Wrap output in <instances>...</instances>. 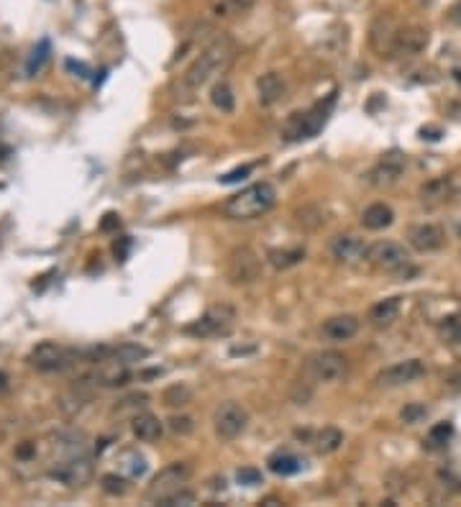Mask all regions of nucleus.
I'll use <instances>...</instances> for the list:
<instances>
[{"mask_svg": "<svg viewBox=\"0 0 461 507\" xmlns=\"http://www.w3.org/2000/svg\"><path fill=\"white\" fill-rule=\"evenodd\" d=\"M267 259L274 269H290L305 259V249H272Z\"/></svg>", "mask_w": 461, "mask_h": 507, "instance_id": "bb28decb", "label": "nucleus"}, {"mask_svg": "<svg viewBox=\"0 0 461 507\" xmlns=\"http://www.w3.org/2000/svg\"><path fill=\"white\" fill-rule=\"evenodd\" d=\"M167 428L174 435H190L195 431V421L190 415H172L167 421Z\"/></svg>", "mask_w": 461, "mask_h": 507, "instance_id": "f704fd0d", "label": "nucleus"}, {"mask_svg": "<svg viewBox=\"0 0 461 507\" xmlns=\"http://www.w3.org/2000/svg\"><path fill=\"white\" fill-rule=\"evenodd\" d=\"M236 323V310L231 305H213L203 315L200 321H195L193 326H188L190 336L198 338H221V336L231 334V328Z\"/></svg>", "mask_w": 461, "mask_h": 507, "instance_id": "0eeeda50", "label": "nucleus"}, {"mask_svg": "<svg viewBox=\"0 0 461 507\" xmlns=\"http://www.w3.org/2000/svg\"><path fill=\"white\" fill-rule=\"evenodd\" d=\"M315 451L318 454H323V456H328V454H334V451H338L341 448V443H343V433L338 431V428H334V426H326V428H321L318 433H315Z\"/></svg>", "mask_w": 461, "mask_h": 507, "instance_id": "b1692460", "label": "nucleus"}, {"mask_svg": "<svg viewBox=\"0 0 461 507\" xmlns=\"http://www.w3.org/2000/svg\"><path fill=\"white\" fill-rule=\"evenodd\" d=\"M6 387V374H0V389Z\"/></svg>", "mask_w": 461, "mask_h": 507, "instance_id": "79ce46f5", "label": "nucleus"}, {"mask_svg": "<svg viewBox=\"0 0 461 507\" xmlns=\"http://www.w3.org/2000/svg\"><path fill=\"white\" fill-rule=\"evenodd\" d=\"M226 274H228V280H231V285H254L261 277L259 254L249 246L234 249L231 256H228Z\"/></svg>", "mask_w": 461, "mask_h": 507, "instance_id": "1a4fd4ad", "label": "nucleus"}, {"mask_svg": "<svg viewBox=\"0 0 461 507\" xmlns=\"http://www.w3.org/2000/svg\"><path fill=\"white\" fill-rule=\"evenodd\" d=\"M101 487H103V492L110 494V497H123V494L128 492V477H123L120 472L103 474Z\"/></svg>", "mask_w": 461, "mask_h": 507, "instance_id": "2f4dec72", "label": "nucleus"}, {"mask_svg": "<svg viewBox=\"0 0 461 507\" xmlns=\"http://www.w3.org/2000/svg\"><path fill=\"white\" fill-rule=\"evenodd\" d=\"M408 241L415 251L431 254L443 249V244H446V231H443L438 223H418V226L410 228Z\"/></svg>", "mask_w": 461, "mask_h": 507, "instance_id": "dca6fc26", "label": "nucleus"}, {"mask_svg": "<svg viewBox=\"0 0 461 507\" xmlns=\"http://www.w3.org/2000/svg\"><path fill=\"white\" fill-rule=\"evenodd\" d=\"M274 203H277V190L272 182H254L223 203V215L231 220H254L269 213Z\"/></svg>", "mask_w": 461, "mask_h": 507, "instance_id": "f03ea898", "label": "nucleus"}, {"mask_svg": "<svg viewBox=\"0 0 461 507\" xmlns=\"http://www.w3.org/2000/svg\"><path fill=\"white\" fill-rule=\"evenodd\" d=\"M236 482L244 484V487H256V484H261V472L254 467H241L236 472Z\"/></svg>", "mask_w": 461, "mask_h": 507, "instance_id": "4c0bfd02", "label": "nucleus"}, {"mask_svg": "<svg viewBox=\"0 0 461 507\" xmlns=\"http://www.w3.org/2000/svg\"><path fill=\"white\" fill-rule=\"evenodd\" d=\"M254 3L256 0H213L210 13H213L215 18H236V16L251 11Z\"/></svg>", "mask_w": 461, "mask_h": 507, "instance_id": "393cba45", "label": "nucleus"}, {"mask_svg": "<svg viewBox=\"0 0 461 507\" xmlns=\"http://www.w3.org/2000/svg\"><path fill=\"white\" fill-rule=\"evenodd\" d=\"M426 374V364H423L421 359H405V361H397V364H392V367L382 369L380 374H377V384L380 387H405V384H413V382H418Z\"/></svg>", "mask_w": 461, "mask_h": 507, "instance_id": "ddd939ff", "label": "nucleus"}, {"mask_svg": "<svg viewBox=\"0 0 461 507\" xmlns=\"http://www.w3.org/2000/svg\"><path fill=\"white\" fill-rule=\"evenodd\" d=\"M190 477H193L190 464H185V461H174V464L164 467L159 474H156V477H154V482L149 484V489H147V500L149 502L167 500L169 494L180 492V489L188 484Z\"/></svg>", "mask_w": 461, "mask_h": 507, "instance_id": "423d86ee", "label": "nucleus"}, {"mask_svg": "<svg viewBox=\"0 0 461 507\" xmlns=\"http://www.w3.org/2000/svg\"><path fill=\"white\" fill-rule=\"evenodd\" d=\"M441 336L448 341V343H459L461 341V318L454 315V318H446L441 323Z\"/></svg>", "mask_w": 461, "mask_h": 507, "instance_id": "c9c22d12", "label": "nucleus"}, {"mask_svg": "<svg viewBox=\"0 0 461 507\" xmlns=\"http://www.w3.org/2000/svg\"><path fill=\"white\" fill-rule=\"evenodd\" d=\"M359 318L356 315H334V318H328L323 323V336L328 341H334V343H343V341H351L356 334H359Z\"/></svg>", "mask_w": 461, "mask_h": 507, "instance_id": "a211bd4d", "label": "nucleus"}, {"mask_svg": "<svg viewBox=\"0 0 461 507\" xmlns=\"http://www.w3.org/2000/svg\"><path fill=\"white\" fill-rule=\"evenodd\" d=\"M367 261L385 272H402L410 267V251L397 241H377L369 246Z\"/></svg>", "mask_w": 461, "mask_h": 507, "instance_id": "9d476101", "label": "nucleus"}, {"mask_svg": "<svg viewBox=\"0 0 461 507\" xmlns=\"http://www.w3.org/2000/svg\"><path fill=\"white\" fill-rule=\"evenodd\" d=\"M267 464H269V469L277 474V477H292V474H297L302 469V461L297 459L295 454H290V451H280V454H274Z\"/></svg>", "mask_w": 461, "mask_h": 507, "instance_id": "a878e982", "label": "nucleus"}, {"mask_svg": "<svg viewBox=\"0 0 461 507\" xmlns=\"http://www.w3.org/2000/svg\"><path fill=\"white\" fill-rule=\"evenodd\" d=\"M77 359H82V351L54 343V341H44L28 354V364L39 372H62V369H69L72 364H77Z\"/></svg>", "mask_w": 461, "mask_h": 507, "instance_id": "20e7f679", "label": "nucleus"}, {"mask_svg": "<svg viewBox=\"0 0 461 507\" xmlns=\"http://www.w3.org/2000/svg\"><path fill=\"white\" fill-rule=\"evenodd\" d=\"M394 223V210L387 203H372L361 213V226L367 231H385Z\"/></svg>", "mask_w": 461, "mask_h": 507, "instance_id": "4be33fe9", "label": "nucleus"}, {"mask_svg": "<svg viewBox=\"0 0 461 507\" xmlns=\"http://www.w3.org/2000/svg\"><path fill=\"white\" fill-rule=\"evenodd\" d=\"M402 423H408V426H415V423H423L428 418V407L423 402H410V405L402 407L400 413Z\"/></svg>", "mask_w": 461, "mask_h": 507, "instance_id": "72a5a7b5", "label": "nucleus"}, {"mask_svg": "<svg viewBox=\"0 0 461 507\" xmlns=\"http://www.w3.org/2000/svg\"><path fill=\"white\" fill-rule=\"evenodd\" d=\"M295 223H297L302 231H318V228L326 223V213H323V207L318 205H305L295 213Z\"/></svg>", "mask_w": 461, "mask_h": 507, "instance_id": "cd10ccee", "label": "nucleus"}, {"mask_svg": "<svg viewBox=\"0 0 461 507\" xmlns=\"http://www.w3.org/2000/svg\"><path fill=\"white\" fill-rule=\"evenodd\" d=\"M249 426V413L246 407L239 402H223L213 415V428L215 435L221 440H234L239 438Z\"/></svg>", "mask_w": 461, "mask_h": 507, "instance_id": "9b49d317", "label": "nucleus"}, {"mask_svg": "<svg viewBox=\"0 0 461 507\" xmlns=\"http://www.w3.org/2000/svg\"><path fill=\"white\" fill-rule=\"evenodd\" d=\"M108 356H113V359L123 361V364H136V361H144L149 356V348L139 346V343H123V346H110Z\"/></svg>", "mask_w": 461, "mask_h": 507, "instance_id": "7c9ffc66", "label": "nucleus"}, {"mask_svg": "<svg viewBox=\"0 0 461 507\" xmlns=\"http://www.w3.org/2000/svg\"><path fill=\"white\" fill-rule=\"evenodd\" d=\"M402 310V297H385V300L375 302L369 310V323L375 328H387L400 318Z\"/></svg>", "mask_w": 461, "mask_h": 507, "instance_id": "412c9836", "label": "nucleus"}, {"mask_svg": "<svg viewBox=\"0 0 461 507\" xmlns=\"http://www.w3.org/2000/svg\"><path fill=\"white\" fill-rule=\"evenodd\" d=\"M251 172V167H239V169H234V172H228V174H223L221 177V182L223 185H231V182H239V180H244V177H246V174Z\"/></svg>", "mask_w": 461, "mask_h": 507, "instance_id": "ea45409f", "label": "nucleus"}, {"mask_svg": "<svg viewBox=\"0 0 461 507\" xmlns=\"http://www.w3.org/2000/svg\"><path fill=\"white\" fill-rule=\"evenodd\" d=\"M193 502H195V494L190 492L188 487H182L180 492L169 494L167 500H161L159 505H161V507H177V505H193Z\"/></svg>", "mask_w": 461, "mask_h": 507, "instance_id": "58836bf2", "label": "nucleus"}, {"mask_svg": "<svg viewBox=\"0 0 461 507\" xmlns=\"http://www.w3.org/2000/svg\"><path fill=\"white\" fill-rule=\"evenodd\" d=\"M47 474L54 482L64 484V487L80 489L93 479V474H95L93 456H90V451H87V454H77V456H67V459L54 461V464L47 467Z\"/></svg>", "mask_w": 461, "mask_h": 507, "instance_id": "7ed1b4c3", "label": "nucleus"}, {"mask_svg": "<svg viewBox=\"0 0 461 507\" xmlns=\"http://www.w3.org/2000/svg\"><path fill=\"white\" fill-rule=\"evenodd\" d=\"M115 469L128 479H141L149 472V464L144 459V454H139L136 448H120L115 454Z\"/></svg>", "mask_w": 461, "mask_h": 507, "instance_id": "aec40b11", "label": "nucleus"}, {"mask_svg": "<svg viewBox=\"0 0 461 507\" xmlns=\"http://www.w3.org/2000/svg\"><path fill=\"white\" fill-rule=\"evenodd\" d=\"M131 431H134V435L141 443H154V440H159L164 435V423L154 413L144 410V413H136L131 418Z\"/></svg>", "mask_w": 461, "mask_h": 507, "instance_id": "6ab92c4d", "label": "nucleus"}, {"mask_svg": "<svg viewBox=\"0 0 461 507\" xmlns=\"http://www.w3.org/2000/svg\"><path fill=\"white\" fill-rule=\"evenodd\" d=\"M405 164H408V159H405L400 152L385 154V156L377 161L375 167L367 172V182H369V185H375V187L394 185V182L402 177V172H405Z\"/></svg>", "mask_w": 461, "mask_h": 507, "instance_id": "4468645a", "label": "nucleus"}, {"mask_svg": "<svg viewBox=\"0 0 461 507\" xmlns=\"http://www.w3.org/2000/svg\"><path fill=\"white\" fill-rule=\"evenodd\" d=\"M448 18L454 21V23H461V0L456 3L454 8H451V13H448Z\"/></svg>", "mask_w": 461, "mask_h": 507, "instance_id": "a19ab883", "label": "nucleus"}, {"mask_svg": "<svg viewBox=\"0 0 461 507\" xmlns=\"http://www.w3.org/2000/svg\"><path fill=\"white\" fill-rule=\"evenodd\" d=\"M161 402L167 407H185L193 402V389L185 382H177V384H169L164 392H161Z\"/></svg>", "mask_w": 461, "mask_h": 507, "instance_id": "c85d7f7f", "label": "nucleus"}, {"mask_svg": "<svg viewBox=\"0 0 461 507\" xmlns=\"http://www.w3.org/2000/svg\"><path fill=\"white\" fill-rule=\"evenodd\" d=\"M285 93H288V82L282 80L280 72H267L256 80V101H259V106H277L285 98Z\"/></svg>", "mask_w": 461, "mask_h": 507, "instance_id": "f3484780", "label": "nucleus"}, {"mask_svg": "<svg viewBox=\"0 0 461 507\" xmlns=\"http://www.w3.org/2000/svg\"><path fill=\"white\" fill-rule=\"evenodd\" d=\"M307 374L313 377L315 382H323V384H336V382H343L348 374V359L338 351H318L307 359Z\"/></svg>", "mask_w": 461, "mask_h": 507, "instance_id": "6e6552de", "label": "nucleus"}, {"mask_svg": "<svg viewBox=\"0 0 461 507\" xmlns=\"http://www.w3.org/2000/svg\"><path fill=\"white\" fill-rule=\"evenodd\" d=\"M367 251L369 246L356 234H338L331 239V256L346 267H354V264L367 259Z\"/></svg>", "mask_w": 461, "mask_h": 507, "instance_id": "2eb2a0df", "label": "nucleus"}, {"mask_svg": "<svg viewBox=\"0 0 461 507\" xmlns=\"http://www.w3.org/2000/svg\"><path fill=\"white\" fill-rule=\"evenodd\" d=\"M47 59H49V41H39V47L31 52V59H28V64H26L28 77L39 74L41 69H44V64H47Z\"/></svg>", "mask_w": 461, "mask_h": 507, "instance_id": "473e14b6", "label": "nucleus"}, {"mask_svg": "<svg viewBox=\"0 0 461 507\" xmlns=\"http://www.w3.org/2000/svg\"><path fill=\"white\" fill-rule=\"evenodd\" d=\"M454 195V180L451 177H433L421 187V200L426 205H438V203H446L448 198Z\"/></svg>", "mask_w": 461, "mask_h": 507, "instance_id": "5701e85b", "label": "nucleus"}, {"mask_svg": "<svg viewBox=\"0 0 461 507\" xmlns=\"http://www.w3.org/2000/svg\"><path fill=\"white\" fill-rule=\"evenodd\" d=\"M451 435H454V426H451V423H438V426L431 428L428 440H431L433 446H441V443H446Z\"/></svg>", "mask_w": 461, "mask_h": 507, "instance_id": "e433bc0d", "label": "nucleus"}, {"mask_svg": "<svg viewBox=\"0 0 461 507\" xmlns=\"http://www.w3.org/2000/svg\"><path fill=\"white\" fill-rule=\"evenodd\" d=\"M331 103H334V98H328L326 106L318 103V106L305 110V113H292V118L285 123L282 136H285L288 141H302V139H313V136H318V131L326 126Z\"/></svg>", "mask_w": 461, "mask_h": 507, "instance_id": "39448f33", "label": "nucleus"}, {"mask_svg": "<svg viewBox=\"0 0 461 507\" xmlns=\"http://www.w3.org/2000/svg\"><path fill=\"white\" fill-rule=\"evenodd\" d=\"M236 57V41L231 39L228 34H218L213 41H207V47L203 49L195 62L188 67V72L182 74L180 90L185 95L198 93L203 85L223 74L228 69V64L234 62Z\"/></svg>", "mask_w": 461, "mask_h": 507, "instance_id": "f257e3e1", "label": "nucleus"}, {"mask_svg": "<svg viewBox=\"0 0 461 507\" xmlns=\"http://www.w3.org/2000/svg\"><path fill=\"white\" fill-rule=\"evenodd\" d=\"M210 103H213L221 113H234L236 98H234L231 85H228V82H215L213 90H210Z\"/></svg>", "mask_w": 461, "mask_h": 507, "instance_id": "c756f323", "label": "nucleus"}, {"mask_svg": "<svg viewBox=\"0 0 461 507\" xmlns=\"http://www.w3.org/2000/svg\"><path fill=\"white\" fill-rule=\"evenodd\" d=\"M431 44V34L423 26H397L392 34V44H389V57H415L428 49Z\"/></svg>", "mask_w": 461, "mask_h": 507, "instance_id": "f8f14e48", "label": "nucleus"}]
</instances>
